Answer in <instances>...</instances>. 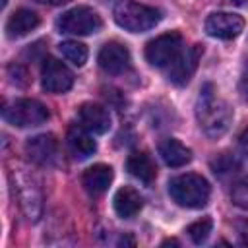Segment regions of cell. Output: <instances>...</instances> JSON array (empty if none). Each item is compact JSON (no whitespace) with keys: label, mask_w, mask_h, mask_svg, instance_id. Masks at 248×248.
<instances>
[{"label":"cell","mask_w":248,"mask_h":248,"mask_svg":"<svg viewBox=\"0 0 248 248\" xmlns=\"http://www.w3.org/2000/svg\"><path fill=\"white\" fill-rule=\"evenodd\" d=\"M196 120L209 138L223 136L232 122V108L225 99L217 95L213 83H205L200 89L196 101Z\"/></svg>","instance_id":"6da1fadb"},{"label":"cell","mask_w":248,"mask_h":248,"mask_svg":"<svg viewBox=\"0 0 248 248\" xmlns=\"http://www.w3.org/2000/svg\"><path fill=\"white\" fill-rule=\"evenodd\" d=\"M169 194L178 205L188 209H198L207 203L211 186L202 174L186 172V174L174 176L169 182Z\"/></svg>","instance_id":"7a4b0ae2"},{"label":"cell","mask_w":248,"mask_h":248,"mask_svg":"<svg viewBox=\"0 0 248 248\" xmlns=\"http://www.w3.org/2000/svg\"><path fill=\"white\" fill-rule=\"evenodd\" d=\"M114 21L130 33H143L153 29L161 21V12L153 6L140 4L134 0H120L114 6Z\"/></svg>","instance_id":"3957f363"},{"label":"cell","mask_w":248,"mask_h":248,"mask_svg":"<svg viewBox=\"0 0 248 248\" xmlns=\"http://www.w3.org/2000/svg\"><path fill=\"white\" fill-rule=\"evenodd\" d=\"M2 116L8 124L17 128L39 126L48 120V108L37 99H16L2 108Z\"/></svg>","instance_id":"277c9868"},{"label":"cell","mask_w":248,"mask_h":248,"mask_svg":"<svg viewBox=\"0 0 248 248\" xmlns=\"http://www.w3.org/2000/svg\"><path fill=\"white\" fill-rule=\"evenodd\" d=\"M101 25V16L89 6H76L64 12L56 21L58 31L66 35H91L97 33Z\"/></svg>","instance_id":"5b68a950"},{"label":"cell","mask_w":248,"mask_h":248,"mask_svg":"<svg viewBox=\"0 0 248 248\" xmlns=\"http://www.w3.org/2000/svg\"><path fill=\"white\" fill-rule=\"evenodd\" d=\"M182 50V35L178 31H169L145 45V60L155 68H169Z\"/></svg>","instance_id":"8992f818"},{"label":"cell","mask_w":248,"mask_h":248,"mask_svg":"<svg viewBox=\"0 0 248 248\" xmlns=\"http://www.w3.org/2000/svg\"><path fill=\"white\" fill-rule=\"evenodd\" d=\"M14 180H16V190H17V198H19V205L25 213V217L29 221H37L41 211H43V194L41 188L37 186V182L33 180V176L25 174L23 170L14 172Z\"/></svg>","instance_id":"52a82bcc"},{"label":"cell","mask_w":248,"mask_h":248,"mask_svg":"<svg viewBox=\"0 0 248 248\" xmlns=\"http://www.w3.org/2000/svg\"><path fill=\"white\" fill-rule=\"evenodd\" d=\"M74 85V74L70 72V68L48 56L43 60V68H41V87L46 93H66L70 87Z\"/></svg>","instance_id":"ba28073f"},{"label":"cell","mask_w":248,"mask_h":248,"mask_svg":"<svg viewBox=\"0 0 248 248\" xmlns=\"http://www.w3.org/2000/svg\"><path fill=\"white\" fill-rule=\"evenodd\" d=\"M203 54V46L202 45H192L190 48L182 50L176 60L169 66V81L174 83V85H186L190 81V78L194 76L196 68H198V62Z\"/></svg>","instance_id":"9c48e42d"},{"label":"cell","mask_w":248,"mask_h":248,"mask_svg":"<svg viewBox=\"0 0 248 248\" xmlns=\"http://www.w3.org/2000/svg\"><path fill=\"white\" fill-rule=\"evenodd\" d=\"M242 29L244 19L238 14L215 12L205 19V31L215 39H234L242 33Z\"/></svg>","instance_id":"30bf717a"},{"label":"cell","mask_w":248,"mask_h":248,"mask_svg":"<svg viewBox=\"0 0 248 248\" xmlns=\"http://www.w3.org/2000/svg\"><path fill=\"white\" fill-rule=\"evenodd\" d=\"M99 66L107 74H122L130 68V50L116 41H108L99 50Z\"/></svg>","instance_id":"8fae6325"},{"label":"cell","mask_w":248,"mask_h":248,"mask_svg":"<svg viewBox=\"0 0 248 248\" xmlns=\"http://www.w3.org/2000/svg\"><path fill=\"white\" fill-rule=\"evenodd\" d=\"M25 151L29 159L37 165H52L58 153V141L52 134H39L27 140Z\"/></svg>","instance_id":"7c38bea8"},{"label":"cell","mask_w":248,"mask_h":248,"mask_svg":"<svg viewBox=\"0 0 248 248\" xmlns=\"http://www.w3.org/2000/svg\"><path fill=\"white\" fill-rule=\"evenodd\" d=\"M66 145H68L70 153L74 155V159H78V161H83V159L91 157L97 149V143H95L91 132L87 128H83L81 124H72L68 128Z\"/></svg>","instance_id":"4fadbf2b"},{"label":"cell","mask_w":248,"mask_h":248,"mask_svg":"<svg viewBox=\"0 0 248 248\" xmlns=\"http://www.w3.org/2000/svg\"><path fill=\"white\" fill-rule=\"evenodd\" d=\"M79 124L87 128L91 134H105L110 128V114L103 105L97 103H83L78 110Z\"/></svg>","instance_id":"5bb4252c"},{"label":"cell","mask_w":248,"mask_h":248,"mask_svg":"<svg viewBox=\"0 0 248 248\" xmlns=\"http://www.w3.org/2000/svg\"><path fill=\"white\" fill-rule=\"evenodd\" d=\"M112 167L105 165V163H97L93 167H89L83 176H81V182H83V188L91 194V196H101L103 192L108 190L110 182H112Z\"/></svg>","instance_id":"9a60e30c"},{"label":"cell","mask_w":248,"mask_h":248,"mask_svg":"<svg viewBox=\"0 0 248 248\" xmlns=\"http://www.w3.org/2000/svg\"><path fill=\"white\" fill-rule=\"evenodd\" d=\"M112 203H114V211L118 213V217L132 219V217H136L140 213V209L143 205V200H141V196H140V192L136 188L122 186V188L116 190Z\"/></svg>","instance_id":"2e32d148"},{"label":"cell","mask_w":248,"mask_h":248,"mask_svg":"<svg viewBox=\"0 0 248 248\" xmlns=\"http://www.w3.org/2000/svg\"><path fill=\"white\" fill-rule=\"evenodd\" d=\"M39 16L33 12V10H27V8H19L16 10L8 21H6V33L10 39H17V37H23L27 35L29 31H33L37 25H39Z\"/></svg>","instance_id":"e0dca14e"},{"label":"cell","mask_w":248,"mask_h":248,"mask_svg":"<svg viewBox=\"0 0 248 248\" xmlns=\"http://www.w3.org/2000/svg\"><path fill=\"white\" fill-rule=\"evenodd\" d=\"M159 155L169 167H174V169L184 167L192 161V151L174 138H165L159 143Z\"/></svg>","instance_id":"ac0fdd59"},{"label":"cell","mask_w":248,"mask_h":248,"mask_svg":"<svg viewBox=\"0 0 248 248\" xmlns=\"http://www.w3.org/2000/svg\"><path fill=\"white\" fill-rule=\"evenodd\" d=\"M126 169L132 176H136L138 180H141L145 184H151L157 176V165L153 163V159L145 151L132 153L126 161Z\"/></svg>","instance_id":"d6986e66"},{"label":"cell","mask_w":248,"mask_h":248,"mask_svg":"<svg viewBox=\"0 0 248 248\" xmlns=\"http://www.w3.org/2000/svg\"><path fill=\"white\" fill-rule=\"evenodd\" d=\"M58 48H60L62 56L68 62H72L74 66H83L87 62L89 52H87V46L83 43H78V41H62L58 45Z\"/></svg>","instance_id":"ffe728a7"},{"label":"cell","mask_w":248,"mask_h":248,"mask_svg":"<svg viewBox=\"0 0 248 248\" xmlns=\"http://www.w3.org/2000/svg\"><path fill=\"white\" fill-rule=\"evenodd\" d=\"M211 229H213V221H211L209 217H202V219L194 221L192 225H188L186 232H188V236L192 238V242L202 244V242H205L207 236L211 234Z\"/></svg>","instance_id":"44dd1931"},{"label":"cell","mask_w":248,"mask_h":248,"mask_svg":"<svg viewBox=\"0 0 248 248\" xmlns=\"http://www.w3.org/2000/svg\"><path fill=\"white\" fill-rule=\"evenodd\" d=\"M211 169H213L215 174L225 176V174H234V172L240 169V163H238L232 155H229V153H221L217 159L211 161Z\"/></svg>","instance_id":"7402d4cb"},{"label":"cell","mask_w":248,"mask_h":248,"mask_svg":"<svg viewBox=\"0 0 248 248\" xmlns=\"http://www.w3.org/2000/svg\"><path fill=\"white\" fill-rule=\"evenodd\" d=\"M231 200H232V203H234L236 207L248 209V176L242 178V180H238V182L232 186V190H231Z\"/></svg>","instance_id":"603a6c76"},{"label":"cell","mask_w":248,"mask_h":248,"mask_svg":"<svg viewBox=\"0 0 248 248\" xmlns=\"http://www.w3.org/2000/svg\"><path fill=\"white\" fill-rule=\"evenodd\" d=\"M8 72H10V76H12V81L21 83V85H25V83H27V72H25L21 66L12 64V66L8 68Z\"/></svg>","instance_id":"cb8c5ba5"},{"label":"cell","mask_w":248,"mask_h":248,"mask_svg":"<svg viewBox=\"0 0 248 248\" xmlns=\"http://www.w3.org/2000/svg\"><path fill=\"white\" fill-rule=\"evenodd\" d=\"M238 93H240L242 101L248 103V66H246V70H244L242 76H240V81H238Z\"/></svg>","instance_id":"d4e9b609"},{"label":"cell","mask_w":248,"mask_h":248,"mask_svg":"<svg viewBox=\"0 0 248 248\" xmlns=\"http://www.w3.org/2000/svg\"><path fill=\"white\" fill-rule=\"evenodd\" d=\"M240 149L244 151V155L248 157V126L244 128V132L240 134Z\"/></svg>","instance_id":"484cf974"},{"label":"cell","mask_w":248,"mask_h":248,"mask_svg":"<svg viewBox=\"0 0 248 248\" xmlns=\"http://www.w3.org/2000/svg\"><path fill=\"white\" fill-rule=\"evenodd\" d=\"M39 2H43V4H50V6H58V4H66V2H70V0H39Z\"/></svg>","instance_id":"4316f807"},{"label":"cell","mask_w":248,"mask_h":248,"mask_svg":"<svg viewBox=\"0 0 248 248\" xmlns=\"http://www.w3.org/2000/svg\"><path fill=\"white\" fill-rule=\"evenodd\" d=\"M234 6H244V4H248V0H231Z\"/></svg>","instance_id":"83f0119b"}]
</instances>
